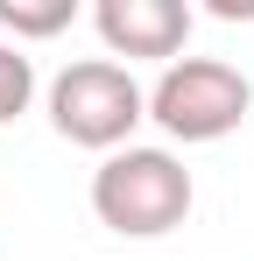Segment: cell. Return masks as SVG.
I'll list each match as a JSON object with an SVG mask.
<instances>
[{
    "instance_id": "obj_1",
    "label": "cell",
    "mask_w": 254,
    "mask_h": 261,
    "mask_svg": "<svg viewBox=\"0 0 254 261\" xmlns=\"http://www.w3.org/2000/svg\"><path fill=\"white\" fill-rule=\"evenodd\" d=\"M191 170L169 155V148H113L99 170H92V212L106 233L120 240H163L191 219Z\"/></svg>"
},
{
    "instance_id": "obj_2",
    "label": "cell",
    "mask_w": 254,
    "mask_h": 261,
    "mask_svg": "<svg viewBox=\"0 0 254 261\" xmlns=\"http://www.w3.org/2000/svg\"><path fill=\"white\" fill-rule=\"evenodd\" d=\"M141 120H148V92L113 57H78L49 78V127L64 141H78V148L113 155V148H127V134Z\"/></svg>"
},
{
    "instance_id": "obj_3",
    "label": "cell",
    "mask_w": 254,
    "mask_h": 261,
    "mask_svg": "<svg viewBox=\"0 0 254 261\" xmlns=\"http://www.w3.org/2000/svg\"><path fill=\"white\" fill-rule=\"evenodd\" d=\"M247 106H254V85L226 57H176L148 85V120L169 141H226L247 120Z\"/></svg>"
},
{
    "instance_id": "obj_4",
    "label": "cell",
    "mask_w": 254,
    "mask_h": 261,
    "mask_svg": "<svg viewBox=\"0 0 254 261\" xmlns=\"http://www.w3.org/2000/svg\"><path fill=\"white\" fill-rule=\"evenodd\" d=\"M92 29L113 57H156L176 64V49L191 36V7L184 0H99L92 7Z\"/></svg>"
},
{
    "instance_id": "obj_5",
    "label": "cell",
    "mask_w": 254,
    "mask_h": 261,
    "mask_svg": "<svg viewBox=\"0 0 254 261\" xmlns=\"http://www.w3.org/2000/svg\"><path fill=\"white\" fill-rule=\"evenodd\" d=\"M71 21H78V7H71V0H0V29L14 36V49H21V36L42 43V36L71 29Z\"/></svg>"
},
{
    "instance_id": "obj_6",
    "label": "cell",
    "mask_w": 254,
    "mask_h": 261,
    "mask_svg": "<svg viewBox=\"0 0 254 261\" xmlns=\"http://www.w3.org/2000/svg\"><path fill=\"white\" fill-rule=\"evenodd\" d=\"M29 99H36V64H29L14 43H0V120L29 113Z\"/></svg>"
}]
</instances>
